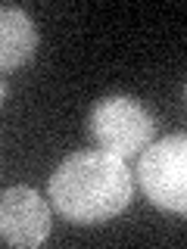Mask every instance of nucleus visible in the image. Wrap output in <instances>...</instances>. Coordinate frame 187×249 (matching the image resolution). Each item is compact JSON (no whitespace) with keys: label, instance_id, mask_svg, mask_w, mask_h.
Instances as JSON below:
<instances>
[{"label":"nucleus","instance_id":"f257e3e1","mask_svg":"<svg viewBox=\"0 0 187 249\" xmlns=\"http://www.w3.org/2000/svg\"><path fill=\"white\" fill-rule=\"evenodd\" d=\"M134 196V175L128 162L103 150L69 156L50 175V202L72 224H103L122 215Z\"/></svg>","mask_w":187,"mask_h":249},{"label":"nucleus","instance_id":"f03ea898","mask_svg":"<svg viewBox=\"0 0 187 249\" xmlns=\"http://www.w3.org/2000/svg\"><path fill=\"white\" fill-rule=\"evenodd\" d=\"M88 131L103 153H112L128 162L153 143L156 119L140 100L112 93V97H103L91 109Z\"/></svg>","mask_w":187,"mask_h":249},{"label":"nucleus","instance_id":"7ed1b4c3","mask_svg":"<svg viewBox=\"0 0 187 249\" xmlns=\"http://www.w3.org/2000/svg\"><path fill=\"white\" fill-rule=\"evenodd\" d=\"M140 190L166 212H187V137L171 134L153 140L137 159Z\"/></svg>","mask_w":187,"mask_h":249},{"label":"nucleus","instance_id":"20e7f679","mask_svg":"<svg viewBox=\"0 0 187 249\" xmlns=\"http://www.w3.org/2000/svg\"><path fill=\"white\" fill-rule=\"evenodd\" d=\"M50 237V206L31 187L0 193V240L16 249H37Z\"/></svg>","mask_w":187,"mask_h":249},{"label":"nucleus","instance_id":"39448f33","mask_svg":"<svg viewBox=\"0 0 187 249\" xmlns=\"http://www.w3.org/2000/svg\"><path fill=\"white\" fill-rule=\"evenodd\" d=\"M37 50V28L19 6H0V72L28 66Z\"/></svg>","mask_w":187,"mask_h":249},{"label":"nucleus","instance_id":"423d86ee","mask_svg":"<svg viewBox=\"0 0 187 249\" xmlns=\"http://www.w3.org/2000/svg\"><path fill=\"white\" fill-rule=\"evenodd\" d=\"M3 97H6V84H3V78H0V106H3Z\"/></svg>","mask_w":187,"mask_h":249}]
</instances>
